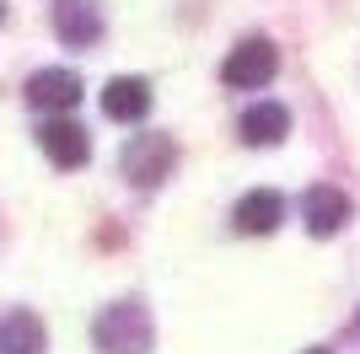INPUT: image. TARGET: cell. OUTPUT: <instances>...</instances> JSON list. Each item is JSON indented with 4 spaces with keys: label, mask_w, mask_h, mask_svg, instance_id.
Wrapping results in <instances>:
<instances>
[{
    "label": "cell",
    "mask_w": 360,
    "mask_h": 354,
    "mask_svg": "<svg viewBox=\"0 0 360 354\" xmlns=\"http://www.w3.org/2000/svg\"><path fill=\"white\" fill-rule=\"evenodd\" d=\"M38 140H44V150H49V162L54 166H86V156H91V134L81 129V124H70V118H49L44 129H38Z\"/></svg>",
    "instance_id": "cell-5"
},
{
    "label": "cell",
    "mask_w": 360,
    "mask_h": 354,
    "mask_svg": "<svg viewBox=\"0 0 360 354\" xmlns=\"http://www.w3.org/2000/svg\"><path fill=\"white\" fill-rule=\"evenodd\" d=\"M91 339H97V349H103V354H150V339H156V333H150L146 306L119 301V306H108L103 317H97Z\"/></svg>",
    "instance_id": "cell-1"
},
{
    "label": "cell",
    "mask_w": 360,
    "mask_h": 354,
    "mask_svg": "<svg viewBox=\"0 0 360 354\" xmlns=\"http://www.w3.org/2000/svg\"><path fill=\"white\" fill-rule=\"evenodd\" d=\"M280 215H285V199L274 188H253V193H242L237 209H231V221H237L242 236H269L274 225H280Z\"/></svg>",
    "instance_id": "cell-8"
},
{
    "label": "cell",
    "mask_w": 360,
    "mask_h": 354,
    "mask_svg": "<svg viewBox=\"0 0 360 354\" xmlns=\"http://www.w3.org/2000/svg\"><path fill=\"white\" fill-rule=\"evenodd\" d=\"M119 166L135 188H156V183L172 177V166H178V145H172V134H135V140L124 145Z\"/></svg>",
    "instance_id": "cell-2"
},
{
    "label": "cell",
    "mask_w": 360,
    "mask_h": 354,
    "mask_svg": "<svg viewBox=\"0 0 360 354\" xmlns=\"http://www.w3.org/2000/svg\"><path fill=\"white\" fill-rule=\"evenodd\" d=\"M301 354H328V349H301Z\"/></svg>",
    "instance_id": "cell-12"
},
{
    "label": "cell",
    "mask_w": 360,
    "mask_h": 354,
    "mask_svg": "<svg viewBox=\"0 0 360 354\" xmlns=\"http://www.w3.org/2000/svg\"><path fill=\"white\" fill-rule=\"evenodd\" d=\"M274 70H280V54H274L269 38H242L231 54H226L221 65V81L231 91H258V86H269Z\"/></svg>",
    "instance_id": "cell-3"
},
{
    "label": "cell",
    "mask_w": 360,
    "mask_h": 354,
    "mask_svg": "<svg viewBox=\"0 0 360 354\" xmlns=\"http://www.w3.org/2000/svg\"><path fill=\"white\" fill-rule=\"evenodd\" d=\"M54 32H60V44H70V48H91L103 38V16H97L91 0H60V6H54Z\"/></svg>",
    "instance_id": "cell-7"
},
{
    "label": "cell",
    "mask_w": 360,
    "mask_h": 354,
    "mask_svg": "<svg viewBox=\"0 0 360 354\" xmlns=\"http://www.w3.org/2000/svg\"><path fill=\"white\" fill-rule=\"evenodd\" d=\"M301 221H307L312 236H339L349 225V199L339 188H328V183H317V188H307V199H301Z\"/></svg>",
    "instance_id": "cell-4"
},
{
    "label": "cell",
    "mask_w": 360,
    "mask_h": 354,
    "mask_svg": "<svg viewBox=\"0 0 360 354\" xmlns=\"http://www.w3.org/2000/svg\"><path fill=\"white\" fill-rule=\"evenodd\" d=\"M103 113L113 118V124H140V118L150 113V81H140V75H113L103 86Z\"/></svg>",
    "instance_id": "cell-6"
},
{
    "label": "cell",
    "mask_w": 360,
    "mask_h": 354,
    "mask_svg": "<svg viewBox=\"0 0 360 354\" xmlns=\"http://www.w3.org/2000/svg\"><path fill=\"white\" fill-rule=\"evenodd\" d=\"M44 349V322L32 311H11L0 322V354H38Z\"/></svg>",
    "instance_id": "cell-11"
},
{
    "label": "cell",
    "mask_w": 360,
    "mask_h": 354,
    "mask_svg": "<svg viewBox=\"0 0 360 354\" xmlns=\"http://www.w3.org/2000/svg\"><path fill=\"white\" fill-rule=\"evenodd\" d=\"M27 103L32 107H49V113H70L81 103V81L70 70H38L27 81Z\"/></svg>",
    "instance_id": "cell-9"
},
{
    "label": "cell",
    "mask_w": 360,
    "mask_h": 354,
    "mask_svg": "<svg viewBox=\"0 0 360 354\" xmlns=\"http://www.w3.org/2000/svg\"><path fill=\"white\" fill-rule=\"evenodd\" d=\"M242 140H248V145H280V140H285L290 134V113L280 103H258V107H248V113H242Z\"/></svg>",
    "instance_id": "cell-10"
}]
</instances>
